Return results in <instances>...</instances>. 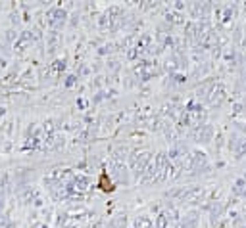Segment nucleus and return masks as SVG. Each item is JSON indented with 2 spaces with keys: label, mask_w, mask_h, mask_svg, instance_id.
I'll return each mask as SVG.
<instances>
[{
  "label": "nucleus",
  "mask_w": 246,
  "mask_h": 228,
  "mask_svg": "<svg viewBox=\"0 0 246 228\" xmlns=\"http://www.w3.org/2000/svg\"><path fill=\"white\" fill-rule=\"evenodd\" d=\"M77 104H79V107H85V105H87V104H85V100H77Z\"/></svg>",
  "instance_id": "ddd939ff"
},
{
  "label": "nucleus",
  "mask_w": 246,
  "mask_h": 228,
  "mask_svg": "<svg viewBox=\"0 0 246 228\" xmlns=\"http://www.w3.org/2000/svg\"><path fill=\"white\" fill-rule=\"evenodd\" d=\"M73 82H75V77H73V75H69V77H67V81H65V84H67V86H71Z\"/></svg>",
  "instance_id": "f8f14e48"
},
{
  "label": "nucleus",
  "mask_w": 246,
  "mask_h": 228,
  "mask_svg": "<svg viewBox=\"0 0 246 228\" xmlns=\"http://www.w3.org/2000/svg\"><path fill=\"white\" fill-rule=\"evenodd\" d=\"M221 211H223V207L219 205V203H215L214 207H212V222H217V219H219V215H221Z\"/></svg>",
  "instance_id": "9b49d317"
},
{
  "label": "nucleus",
  "mask_w": 246,
  "mask_h": 228,
  "mask_svg": "<svg viewBox=\"0 0 246 228\" xmlns=\"http://www.w3.org/2000/svg\"><path fill=\"white\" fill-rule=\"evenodd\" d=\"M65 17H67V12L62 8H52L48 12V25L54 29H62L65 23Z\"/></svg>",
  "instance_id": "f03ea898"
},
{
  "label": "nucleus",
  "mask_w": 246,
  "mask_h": 228,
  "mask_svg": "<svg viewBox=\"0 0 246 228\" xmlns=\"http://www.w3.org/2000/svg\"><path fill=\"white\" fill-rule=\"evenodd\" d=\"M148 163H150V153H146V151L131 155V169L135 171V174H144Z\"/></svg>",
  "instance_id": "f257e3e1"
},
{
  "label": "nucleus",
  "mask_w": 246,
  "mask_h": 228,
  "mask_svg": "<svg viewBox=\"0 0 246 228\" xmlns=\"http://www.w3.org/2000/svg\"><path fill=\"white\" fill-rule=\"evenodd\" d=\"M237 228H246V226H237Z\"/></svg>",
  "instance_id": "4468645a"
},
{
  "label": "nucleus",
  "mask_w": 246,
  "mask_h": 228,
  "mask_svg": "<svg viewBox=\"0 0 246 228\" xmlns=\"http://www.w3.org/2000/svg\"><path fill=\"white\" fill-rule=\"evenodd\" d=\"M214 136V128L212 125H202L198 127V134H196V142H202V144H208Z\"/></svg>",
  "instance_id": "20e7f679"
},
{
  "label": "nucleus",
  "mask_w": 246,
  "mask_h": 228,
  "mask_svg": "<svg viewBox=\"0 0 246 228\" xmlns=\"http://www.w3.org/2000/svg\"><path fill=\"white\" fill-rule=\"evenodd\" d=\"M206 165H208V157H206L204 151H192L191 155V163H189V169L198 173V171L206 169Z\"/></svg>",
  "instance_id": "7ed1b4c3"
},
{
  "label": "nucleus",
  "mask_w": 246,
  "mask_h": 228,
  "mask_svg": "<svg viewBox=\"0 0 246 228\" xmlns=\"http://www.w3.org/2000/svg\"><path fill=\"white\" fill-rule=\"evenodd\" d=\"M223 100V88L221 84H212V92L208 94V102L212 105H219Z\"/></svg>",
  "instance_id": "39448f33"
},
{
  "label": "nucleus",
  "mask_w": 246,
  "mask_h": 228,
  "mask_svg": "<svg viewBox=\"0 0 246 228\" xmlns=\"http://www.w3.org/2000/svg\"><path fill=\"white\" fill-rule=\"evenodd\" d=\"M167 222H169L167 213H160L158 215V220H156V228H167Z\"/></svg>",
  "instance_id": "1a4fd4ad"
},
{
  "label": "nucleus",
  "mask_w": 246,
  "mask_h": 228,
  "mask_svg": "<svg viewBox=\"0 0 246 228\" xmlns=\"http://www.w3.org/2000/svg\"><path fill=\"white\" fill-rule=\"evenodd\" d=\"M202 196V190L200 188H194V190H189V192H183V199L185 201H192L194 197Z\"/></svg>",
  "instance_id": "6e6552de"
},
{
  "label": "nucleus",
  "mask_w": 246,
  "mask_h": 228,
  "mask_svg": "<svg viewBox=\"0 0 246 228\" xmlns=\"http://www.w3.org/2000/svg\"><path fill=\"white\" fill-rule=\"evenodd\" d=\"M73 184L79 188V190H85V188H87V184H88V178H87V176H75V178H73Z\"/></svg>",
  "instance_id": "9d476101"
},
{
  "label": "nucleus",
  "mask_w": 246,
  "mask_h": 228,
  "mask_svg": "<svg viewBox=\"0 0 246 228\" xmlns=\"http://www.w3.org/2000/svg\"><path fill=\"white\" fill-rule=\"evenodd\" d=\"M152 220L148 219V217H137L135 220V228H152Z\"/></svg>",
  "instance_id": "0eeeda50"
},
{
  "label": "nucleus",
  "mask_w": 246,
  "mask_h": 228,
  "mask_svg": "<svg viewBox=\"0 0 246 228\" xmlns=\"http://www.w3.org/2000/svg\"><path fill=\"white\" fill-rule=\"evenodd\" d=\"M233 192H235L237 196H244V194H246V180H244V178H238L237 182H235Z\"/></svg>",
  "instance_id": "423d86ee"
}]
</instances>
